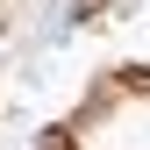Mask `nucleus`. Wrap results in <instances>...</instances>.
I'll return each instance as SVG.
<instances>
[{
	"label": "nucleus",
	"mask_w": 150,
	"mask_h": 150,
	"mask_svg": "<svg viewBox=\"0 0 150 150\" xmlns=\"http://www.w3.org/2000/svg\"><path fill=\"white\" fill-rule=\"evenodd\" d=\"M122 93H150V71H143V64H129V71H122Z\"/></svg>",
	"instance_id": "obj_1"
},
{
	"label": "nucleus",
	"mask_w": 150,
	"mask_h": 150,
	"mask_svg": "<svg viewBox=\"0 0 150 150\" xmlns=\"http://www.w3.org/2000/svg\"><path fill=\"white\" fill-rule=\"evenodd\" d=\"M43 150H71V136H64V129H50V143H43Z\"/></svg>",
	"instance_id": "obj_2"
}]
</instances>
